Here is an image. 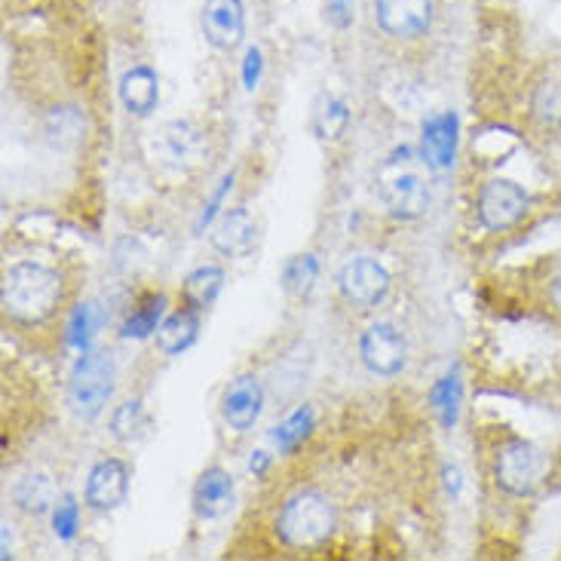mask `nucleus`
Masks as SVG:
<instances>
[{
    "label": "nucleus",
    "mask_w": 561,
    "mask_h": 561,
    "mask_svg": "<svg viewBox=\"0 0 561 561\" xmlns=\"http://www.w3.org/2000/svg\"><path fill=\"white\" fill-rule=\"evenodd\" d=\"M15 503H19V510H25V513H46L49 510V503L56 497V488L49 482V476L44 472H31L25 476L13 491Z\"/></svg>",
    "instance_id": "nucleus-24"
},
{
    "label": "nucleus",
    "mask_w": 561,
    "mask_h": 561,
    "mask_svg": "<svg viewBox=\"0 0 561 561\" xmlns=\"http://www.w3.org/2000/svg\"><path fill=\"white\" fill-rule=\"evenodd\" d=\"M259 240V225L245 209H228L213 225V245L215 252L228 255V259H243L252 252V245Z\"/></svg>",
    "instance_id": "nucleus-15"
},
{
    "label": "nucleus",
    "mask_w": 561,
    "mask_h": 561,
    "mask_svg": "<svg viewBox=\"0 0 561 561\" xmlns=\"http://www.w3.org/2000/svg\"><path fill=\"white\" fill-rule=\"evenodd\" d=\"M102 329V310L99 304H80L75 313H71V322H68V344L77 347L80 353H87L92 344V337Z\"/></svg>",
    "instance_id": "nucleus-27"
},
{
    "label": "nucleus",
    "mask_w": 561,
    "mask_h": 561,
    "mask_svg": "<svg viewBox=\"0 0 561 561\" xmlns=\"http://www.w3.org/2000/svg\"><path fill=\"white\" fill-rule=\"evenodd\" d=\"M337 288H341L347 304L359 307V310H371L390 295V274H387V267L380 261L356 255L341 267Z\"/></svg>",
    "instance_id": "nucleus-8"
},
{
    "label": "nucleus",
    "mask_w": 561,
    "mask_h": 561,
    "mask_svg": "<svg viewBox=\"0 0 561 561\" xmlns=\"http://www.w3.org/2000/svg\"><path fill=\"white\" fill-rule=\"evenodd\" d=\"M261 409H264V390L255 375H240L237 380H230L225 399H221V414L230 430L249 433L261 417Z\"/></svg>",
    "instance_id": "nucleus-14"
},
{
    "label": "nucleus",
    "mask_w": 561,
    "mask_h": 561,
    "mask_svg": "<svg viewBox=\"0 0 561 561\" xmlns=\"http://www.w3.org/2000/svg\"><path fill=\"white\" fill-rule=\"evenodd\" d=\"M203 34L215 49H233V46L243 44V0H206V7H203Z\"/></svg>",
    "instance_id": "nucleus-13"
},
{
    "label": "nucleus",
    "mask_w": 561,
    "mask_h": 561,
    "mask_svg": "<svg viewBox=\"0 0 561 561\" xmlns=\"http://www.w3.org/2000/svg\"><path fill=\"white\" fill-rule=\"evenodd\" d=\"M531 121L540 129H561V75L543 77L531 92Z\"/></svg>",
    "instance_id": "nucleus-19"
},
{
    "label": "nucleus",
    "mask_w": 561,
    "mask_h": 561,
    "mask_svg": "<svg viewBox=\"0 0 561 561\" xmlns=\"http://www.w3.org/2000/svg\"><path fill=\"white\" fill-rule=\"evenodd\" d=\"M233 497H237L233 476L228 470H221V467H209L194 485V513L199 518L228 516Z\"/></svg>",
    "instance_id": "nucleus-16"
},
{
    "label": "nucleus",
    "mask_w": 561,
    "mask_h": 561,
    "mask_svg": "<svg viewBox=\"0 0 561 561\" xmlns=\"http://www.w3.org/2000/svg\"><path fill=\"white\" fill-rule=\"evenodd\" d=\"M121 102L136 117H151L160 102V80L148 65H136L121 77Z\"/></svg>",
    "instance_id": "nucleus-17"
},
{
    "label": "nucleus",
    "mask_w": 561,
    "mask_h": 561,
    "mask_svg": "<svg viewBox=\"0 0 561 561\" xmlns=\"http://www.w3.org/2000/svg\"><path fill=\"white\" fill-rule=\"evenodd\" d=\"M153 163L175 169V172H194L206 160V136L194 123L169 121L153 129L148 141Z\"/></svg>",
    "instance_id": "nucleus-6"
},
{
    "label": "nucleus",
    "mask_w": 561,
    "mask_h": 561,
    "mask_svg": "<svg viewBox=\"0 0 561 561\" xmlns=\"http://www.w3.org/2000/svg\"><path fill=\"white\" fill-rule=\"evenodd\" d=\"M148 426V417H145V405H141V399H129V402H123L114 409L111 414V433H114V439L121 442H133L138 439V433Z\"/></svg>",
    "instance_id": "nucleus-28"
},
{
    "label": "nucleus",
    "mask_w": 561,
    "mask_h": 561,
    "mask_svg": "<svg viewBox=\"0 0 561 561\" xmlns=\"http://www.w3.org/2000/svg\"><path fill=\"white\" fill-rule=\"evenodd\" d=\"M350 126V107L341 102V99H322L313 111V121H310V129L317 133V138L322 141H334V138L344 136V129Z\"/></svg>",
    "instance_id": "nucleus-23"
},
{
    "label": "nucleus",
    "mask_w": 561,
    "mask_h": 561,
    "mask_svg": "<svg viewBox=\"0 0 561 561\" xmlns=\"http://www.w3.org/2000/svg\"><path fill=\"white\" fill-rule=\"evenodd\" d=\"M163 307H167V298L163 295H145L138 307L126 317L121 334L129 337V341H145L151 337L157 329H160V319H163Z\"/></svg>",
    "instance_id": "nucleus-21"
},
{
    "label": "nucleus",
    "mask_w": 561,
    "mask_h": 561,
    "mask_svg": "<svg viewBox=\"0 0 561 561\" xmlns=\"http://www.w3.org/2000/svg\"><path fill=\"white\" fill-rule=\"evenodd\" d=\"M221 286H225V271L218 264H203L184 279V301L197 310H206V307H213Z\"/></svg>",
    "instance_id": "nucleus-20"
},
{
    "label": "nucleus",
    "mask_w": 561,
    "mask_h": 561,
    "mask_svg": "<svg viewBox=\"0 0 561 561\" xmlns=\"http://www.w3.org/2000/svg\"><path fill=\"white\" fill-rule=\"evenodd\" d=\"M313 421H317L313 409H310V405H301V409L291 411L286 421L276 426L271 439H274V445L279 448V451H295V448H298V445H301V442L310 436Z\"/></svg>",
    "instance_id": "nucleus-25"
},
{
    "label": "nucleus",
    "mask_w": 561,
    "mask_h": 561,
    "mask_svg": "<svg viewBox=\"0 0 561 561\" xmlns=\"http://www.w3.org/2000/svg\"><path fill=\"white\" fill-rule=\"evenodd\" d=\"M547 298H549V304H552V307H556V310H559V313H561V264H559V267H556V274L549 276Z\"/></svg>",
    "instance_id": "nucleus-33"
},
{
    "label": "nucleus",
    "mask_w": 561,
    "mask_h": 561,
    "mask_svg": "<svg viewBox=\"0 0 561 561\" xmlns=\"http://www.w3.org/2000/svg\"><path fill=\"white\" fill-rule=\"evenodd\" d=\"M114 380H117L114 359L107 353L87 350L75 363L71 378H68V405L77 417L95 421L114 396Z\"/></svg>",
    "instance_id": "nucleus-5"
},
{
    "label": "nucleus",
    "mask_w": 561,
    "mask_h": 561,
    "mask_svg": "<svg viewBox=\"0 0 561 561\" xmlns=\"http://www.w3.org/2000/svg\"><path fill=\"white\" fill-rule=\"evenodd\" d=\"M319 279V261L313 255H295L283 267V288L295 298H307Z\"/></svg>",
    "instance_id": "nucleus-26"
},
{
    "label": "nucleus",
    "mask_w": 561,
    "mask_h": 561,
    "mask_svg": "<svg viewBox=\"0 0 561 561\" xmlns=\"http://www.w3.org/2000/svg\"><path fill=\"white\" fill-rule=\"evenodd\" d=\"M267 467H271V455H267V451H255L252 460H249V470L255 472V476H264Z\"/></svg>",
    "instance_id": "nucleus-34"
},
{
    "label": "nucleus",
    "mask_w": 561,
    "mask_h": 561,
    "mask_svg": "<svg viewBox=\"0 0 561 561\" xmlns=\"http://www.w3.org/2000/svg\"><path fill=\"white\" fill-rule=\"evenodd\" d=\"M230 187H233V175H225V179H221V187L215 191L213 199H209V206L203 209V218H199V230L206 228V225L213 221L215 215H218V206H221V199H225V194H228Z\"/></svg>",
    "instance_id": "nucleus-32"
},
{
    "label": "nucleus",
    "mask_w": 561,
    "mask_h": 561,
    "mask_svg": "<svg viewBox=\"0 0 561 561\" xmlns=\"http://www.w3.org/2000/svg\"><path fill=\"white\" fill-rule=\"evenodd\" d=\"M531 209V197L528 191L513 179H488L479 187V199H476V215L479 225L491 233H503V230L516 228L518 221Z\"/></svg>",
    "instance_id": "nucleus-7"
},
{
    "label": "nucleus",
    "mask_w": 561,
    "mask_h": 561,
    "mask_svg": "<svg viewBox=\"0 0 561 561\" xmlns=\"http://www.w3.org/2000/svg\"><path fill=\"white\" fill-rule=\"evenodd\" d=\"M552 476V455L531 439L503 442L494 457V482L510 497H534Z\"/></svg>",
    "instance_id": "nucleus-4"
},
{
    "label": "nucleus",
    "mask_w": 561,
    "mask_h": 561,
    "mask_svg": "<svg viewBox=\"0 0 561 561\" xmlns=\"http://www.w3.org/2000/svg\"><path fill=\"white\" fill-rule=\"evenodd\" d=\"M457 133H460V121L455 111L445 114H433L426 117L421 126V157L424 167L433 172H448L457 160Z\"/></svg>",
    "instance_id": "nucleus-10"
},
{
    "label": "nucleus",
    "mask_w": 561,
    "mask_h": 561,
    "mask_svg": "<svg viewBox=\"0 0 561 561\" xmlns=\"http://www.w3.org/2000/svg\"><path fill=\"white\" fill-rule=\"evenodd\" d=\"M424 157H414L411 148H396L378 172V194L387 213L399 221H414L430 209V182H426Z\"/></svg>",
    "instance_id": "nucleus-2"
},
{
    "label": "nucleus",
    "mask_w": 561,
    "mask_h": 561,
    "mask_svg": "<svg viewBox=\"0 0 561 561\" xmlns=\"http://www.w3.org/2000/svg\"><path fill=\"white\" fill-rule=\"evenodd\" d=\"M261 80V49L259 46H249L245 49V61H243V83L245 90H255Z\"/></svg>",
    "instance_id": "nucleus-31"
},
{
    "label": "nucleus",
    "mask_w": 561,
    "mask_h": 561,
    "mask_svg": "<svg viewBox=\"0 0 561 561\" xmlns=\"http://www.w3.org/2000/svg\"><path fill=\"white\" fill-rule=\"evenodd\" d=\"M129 494V467L117 457H105L90 470L87 479V503L99 513L117 510Z\"/></svg>",
    "instance_id": "nucleus-12"
},
{
    "label": "nucleus",
    "mask_w": 561,
    "mask_h": 561,
    "mask_svg": "<svg viewBox=\"0 0 561 561\" xmlns=\"http://www.w3.org/2000/svg\"><path fill=\"white\" fill-rule=\"evenodd\" d=\"M199 337V310L197 307H182L175 313H169L160 329H157V347L163 350L167 356H182L184 350L194 347V341Z\"/></svg>",
    "instance_id": "nucleus-18"
},
{
    "label": "nucleus",
    "mask_w": 561,
    "mask_h": 561,
    "mask_svg": "<svg viewBox=\"0 0 561 561\" xmlns=\"http://www.w3.org/2000/svg\"><path fill=\"white\" fill-rule=\"evenodd\" d=\"M359 356L371 375L393 378L409 363V341L390 322H375L359 337Z\"/></svg>",
    "instance_id": "nucleus-9"
},
{
    "label": "nucleus",
    "mask_w": 561,
    "mask_h": 561,
    "mask_svg": "<svg viewBox=\"0 0 561 561\" xmlns=\"http://www.w3.org/2000/svg\"><path fill=\"white\" fill-rule=\"evenodd\" d=\"M337 531V510L322 491H301L288 497L286 506L276 516V534L288 549L325 547Z\"/></svg>",
    "instance_id": "nucleus-3"
},
{
    "label": "nucleus",
    "mask_w": 561,
    "mask_h": 561,
    "mask_svg": "<svg viewBox=\"0 0 561 561\" xmlns=\"http://www.w3.org/2000/svg\"><path fill=\"white\" fill-rule=\"evenodd\" d=\"M353 10H356L353 0H325V19L332 22L334 28H350L353 15H356Z\"/></svg>",
    "instance_id": "nucleus-30"
},
{
    "label": "nucleus",
    "mask_w": 561,
    "mask_h": 561,
    "mask_svg": "<svg viewBox=\"0 0 561 561\" xmlns=\"http://www.w3.org/2000/svg\"><path fill=\"white\" fill-rule=\"evenodd\" d=\"M77 525H80V506L71 494H65L56 501V513H53V531L59 540H75Z\"/></svg>",
    "instance_id": "nucleus-29"
},
{
    "label": "nucleus",
    "mask_w": 561,
    "mask_h": 561,
    "mask_svg": "<svg viewBox=\"0 0 561 561\" xmlns=\"http://www.w3.org/2000/svg\"><path fill=\"white\" fill-rule=\"evenodd\" d=\"M375 19L390 37H417L433 25V0H375Z\"/></svg>",
    "instance_id": "nucleus-11"
},
{
    "label": "nucleus",
    "mask_w": 561,
    "mask_h": 561,
    "mask_svg": "<svg viewBox=\"0 0 561 561\" xmlns=\"http://www.w3.org/2000/svg\"><path fill=\"white\" fill-rule=\"evenodd\" d=\"M430 402H433V411L439 417V424L445 430H451L460 417V402H463V383H460V371H448L445 378H439V383L433 387L430 393Z\"/></svg>",
    "instance_id": "nucleus-22"
},
{
    "label": "nucleus",
    "mask_w": 561,
    "mask_h": 561,
    "mask_svg": "<svg viewBox=\"0 0 561 561\" xmlns=\"http://www.w3.org/2000/svg\"><path fill=\"white\" fill-rule=\"evenodd\" d=\"M65 298V279L41 261H19L3 274V313L22 325L46 322Z\"/></svg>",
    "instance_id": "nucleus-1"
}]
</instances>
